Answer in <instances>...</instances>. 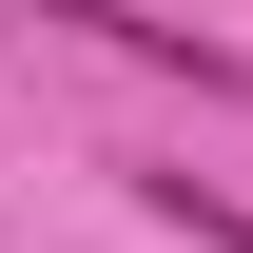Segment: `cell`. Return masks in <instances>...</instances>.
Returning a JSON list of instances; mask_svg holds the SVG:
<instances>
[{
	"instance_id": "2",
	"label": "cell",
	"mask_w": 253,
	"mask_h": 253,
	"mask_svg": "<svg viewBox=\"0 0 253 253\" xmlns=\"http://www.w3.org/2000/svg\"><path fill=\"white\" fill-rule=\"evenodd\" d=\"M136 195H156V214H175L195 253H253V214H234V195H214V175H136Z\"/></svg>"
},
{
	"instance_id": "1",
	"label": "cell",
	"mask_w": 253,
	"mask_h": 253,
	"mask_svg": "<svg viewBox=\"0 0 253 253\" xmlns=\"http://www.w3.org/2000/svg\"><path fill=\"white\" fill-rule=\"evenodd\" d=\"M20 20H78V39H117V59H156V78H195V97H253V59H234V39H195V20H156V0H20Z\"/></svg>"
}]
</instances>
